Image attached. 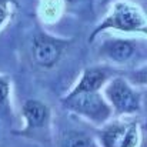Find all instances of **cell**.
<instances>
[{
    "instance_id": "6da1fadb",
    "label": "cell",
    "mask_w": 147,
    "mask_h": 147,
    "mask_svg": "<svg viewBox=\"0 0 147 147\" xmlns=\"http://www.w3.org/2000/svg\"><path fill=\"white\" fill-rule=\"evenodd\" d=\"M107 30H117L123 33H140L146 36L147 20L144 11L131 1L117 0L111 4V9L106 14V17L90 33L89 43H93L100 33Z\"/></svg>"
},
{
    "instance_id": "7a4b0ae2",
    "label": "cell",
    "mask_w": 147,
    "mask_h": 147,
    "mask_svg": "<svg viewBox=\"0 0 147 147\" xmlns=\"http://www.w3.org/2000/svg\"><path fill=\"white\" fill-rule=\"evenodd\" d=\"M103 97L109 103L113 116H133L140 113L143 93L123 76H114L103 86Z\"/></svg>"
},
{
    "instance_id": "3957f363",
    "label": "cell",
    "mask_w": 147,
    "mask_h": 147,
    "mask_svg": "<svg viewBox=\"0 0 147 147\" xmlns=\"http://www.w3.org/2000/svg\"><path fill=\"white\" fill-rule=\"evenodd\" d=\"M61 106L96 126H103L113 119V111L100 92L87 93H67L61 98Z\"/></svg>"
},
{
    "instance_id": "277c9868",
    "label": "cell",
    "mask_w": 147,
    "mask_h": 147,
    "mask_svg": "<svg viewBox=\"0 0 147 147\" xmlns=\"http://www.w3.org/2000/svg\"><path fill=\"white\" fill-rule=\"evenodd\" d=\"M100 147H139L142 129L137 120H109L98 130Z\"/></svg>"
},
{
    "instance_id": "5b68a950",
    "label": "cell",
    "mask_w": 147,
    "mask_h": 147,
    "mask_svg": "<svg viewBox=\"0 0 147 147\" xmlns=\"http://www.w3.org/2000/svg\"><path fill=\"white\" fill-rule=\"evenodd\" d=\"M22 116L24 119V129L17 134L32 140L43 139L50 129V107L36 98L26 100L22 106Z\"/></svg>"
},
{
    "instance_id": "8992f818",
    "label": "cell",
    "mask_w": 147,
    "mask_h": 147,
    "mask_svg": "<svg viewBox=\"0 0 147 147\" xmlns=\"http://www.w3.org/2000/svg\"><path fill=\"white\" fill-rule=\"evenodd\" d=\"M70 40L54 37L46 32H39L32 42V56L37 66L50 69L56 66L63 56L64 50L69 47Z\"/></svg>"
},
{
    "instance_id": "52a82bcc",
    "label": "cell",
    "mask_w": 147,
    "mask_h": 147,
    "mask_svg": "<svg viewBox=\"0 0 147 147\" xmlns=\"http://www.w3.org/2000/svg\"><path fill=\"white\" fill-rule=\"evenodd\" d=\"M98 53L107 61L126 64L139 54V43L130 39H109L101 43Z\"/></svg>"
},
{
    "instance_id": "ba28073f",
    "label": "cell",
    "mask_w": 147,
    "mask_h": 147,
    "mask_svg": "<svg viewBox=\"0 0 147 147\" xmlns=\"http://www.w3.org/2000/svg\"><path fill=\"white\" fill-rule=\"evenodd\" d=\"M111 70L101 66L86 67L77 80V83L70 89L69 93H87V92H100L103 86L111 79Z\"/></svg>"
},
{
    "instance_id": "9c48e42d",
    "label": "cell",
    "mask_w": 147,
    "mask_h": 147,
    "mask_svg": "<svg viewBox=\"0 0 147 147\" xmlns=\"http://www.w3.org/2000/svg\"><path fill=\"white\" fill-rule=\"evenodd\" d=\"M60 147H100L97 142L83 131H66L60 139Z\"/></svg>"
},
{
    "instance_id": "30bf717a",
    "label": "cell",
    "mask_w": 147,
    "mask_h": 147,
    "mask_svg": "<svg viewBox=\"0 0 147 147\" xmlns=\"http://www.w3.org/2000/svg\"><path fill=\"white\" fill-rule=\"evenodd\" d=\"M16 9H17L16 0H0V27L6 24L7 20H10Z\"/></svg>"
},
{
    "instance_id": "8fae6325",
    "label": "cell",
    "mask_w": 147,
    "mask_h": 147,
    "mask_svg": "<svg viewBox=\"0 0 147 147\" xmlns=\"http://www.w3.org/2000/svg\"><path fill=\"white\" fill-rule=\"evenodd\" d=\"M11 90V83L7 76H0V106L6 104Z\"/></svg>"
}]
</instances>
